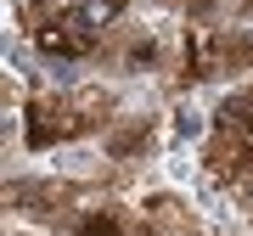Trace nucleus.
<instances>
[{
  "mask_svg": "<svg viewBox=\"0 0 253 236\" xmlns=\"http://www.w3.org/2000/svg\"><path fill=\"white\" fill-rule=\"evenodd\" d=\"M40 163H45L62 186H107L113 169H118L101 141H62V146H51Z\"/></svg>",
  "mask_w": 253,
  "mask_h": 236,
  "instance_id": "1",
  "label": "nucleus"
},
{
  "mask_svg": "<svg viewBox=\"0 0 253 236\" xmlns=\"http://www.w3.org/2000/svg\"><path fill=\"white\" fill-rule=\"evenodd\" d=\"M208 135H214L208 90H174L163 101V146H203Z\"/></svg>",
  "mask_w": 253,
  "mask_h": 236,
  "instance_id": "2",
  "label": "nucleus"
},
{
  "mask_svg": "<svg viewBox=\"0 0 253 236\" xmlns=\"http://www.w3.org/2000/svg\"><path fill=\"white\" fill-rule=\"evenodd\" d=\"M124 17H129V0H68V6L56 11V23L73 28L79 39H90V45H96V39H107Z\"/></svg>",
  "mask_w": 253,
  "mask_h": 236,
  "instance_id": "3",
  "label": "nucleus"
}]
</instances>
